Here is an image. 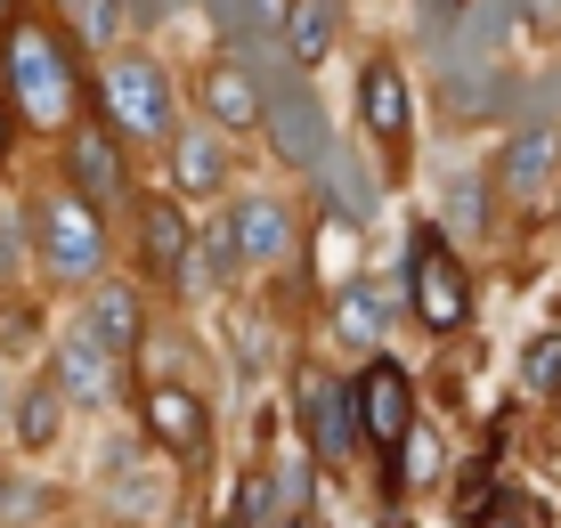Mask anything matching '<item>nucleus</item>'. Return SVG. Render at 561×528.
<instances>
[{
    "label": "nucleus",
    "instance_id": "393cba45",
    "mask_svg": "<svg viewBox=\"0 0 561 528\" xmlns=\"http://www.w3.org/2000/svg\"><path fill=\"white\" fill-rule=\"evenodd\" d=\"M529 366H537V382H553V375H561V342H537Z\"/></svg>",
    "mask_w": 561,
    "mask_h": 528
},
{
    "label": "nucleus",
    "instance_id": "39448f33",
    "mask_svg": "<svg viewBox=\"0 0 561 528\" xmlns=\"http://www.w3.org/2000/svg\"><path fill=\"white\" fill-rule=\"evenodd\" d=\"M57 180L82 195L90 211H130V204H139V195H130V147L114 139L90 106H82V123L57 139Z\"/></svg>",
    "mask_w": 561,
    "mask_h": 528
},
{
    "label": "nucleus",
    "instance_id": "f3484780",
    "mask_svg": "<svg viewBox=\"0 0 561 528\" xmlns=\"http://www.w3.org/2000/svg\"><path fill=\"white\" fill-rule=\"evenodd\" d=\"M147 439L163 447V456H196L204 447V399L187 382H154L147 390Z\"/></svg>",
    "mask_w": 561,
    "mask_h": 528
},
{
    "label": "nucleus",
    "instance_id": "2eb2a0df",
    "mask_svg": "<svg viewBox=\"0 0 561 528\" xmlns=\"http://www.w3.org/2000/svg\"><path fill=\"white\" fill-rule=\"evenodd\" d=\"M220 220H228V244H237L244 268H268V261L294 252V211H285L277 195H244V204H228Z\"/></svg>",
    "mask_w": 561,
    "mask_h": 528
},
{
    "label": "nucleus",
    "instance_id": "6e6552de",
    "mask_svg": "<svg viewBox=\"0 0 561 528\" xmlns=\"http://www.w3.org/2000/svg\"><path fill=\"white\" fill-rule=\"evenodd\" d=\"M130 220H139V268L154 285H163V292L196 285V220H187L180 195H139Z\"/></svg>",
    "mask_w": 561,
    "mask_h": 528
},
{
    "label": "nucleus",
    "instance_id": "f03ea898",
    "mask_svg": "<svg viewBox=\"0 0 561 528\" xmlns=\"http://www.w3.org/2000/svg\"><path fill=\"white\" fill-rule=\"evenodd\" d=\"M90 114L114 130L123 147H171V130H180V82H171V66L154 49H106L99 82H90Z\"/></svg>",
    "mask_w": 561,
    "mask_h": 528
},
{
    "label": "nucleus",
    "instance_id": "b1692460",
    "mask_svg": "<svg viewBox=\"0 0 561 528\" xmlns=\"http://www.w3.org/2000/svg\"><path fill=\"white\" fill-rule=\"evenodd\" d=\"M16 130H25V123H16V106H9V90H0V171H9V163H16Z\"/></svg>",
    "mask_w": 561,
    "mask_h": 528
},
{
    "label": "nucleus",
    "instance_id": "aec40b11",
    "mask_svg": "<svg viewBox=\"0 0 561 528\" xmlns=\"http://www.w3.org/2000/svg\"><path fill=\"white\" fill-rule=\"evenodd\" d=\"M489 195H496L489 171H463L448 187V237H489Z\"/></svg>",
    "mask_w": 561,
    "mask_h": 528
},
{
    "label": "nucleus",
    "instance_id": "f257e3e1",
    "mask_svg": "<svg viewBox=\"0 0 561 528\" xmlns=\"http://www.w3.org/2000/svg\"><path fill=\"white\" fill-rule=\"evenodd\" d=\"M0 90H9V106H16V123H25V130L66 139V130L82 123V106H90L73 33L57 25V16H33L25 9L9 33H0Z\"/></svg>",
    "mask_w": 561,
    "mask_h": 528
},
{
    "label": "nucleus",
    "instance_id": "0eeeda50",
    "mask_svg": "<svg viewBox=\"0 0 561 528\" xmlns=\"http://www.w3.org/2000/svg\"><path fill=\"white\" fill-rule=\"evenodd\" d=\"M496 195L505 204H520V211H537L553 195V180H561V130H553V114H520V123L505 130V154H496Z\"/></svg>",
    "mask_w": 561,
    "mask_h": 528
},
{
    "label": "nucleus",
    "instance_id": "9b49d317",
    "mask_svg": "<svg viewBox=\"0 0 561 528\" xmlns=\"http://www.w3.org/2000/svg\"><path fill=\"white\" fill-rule=\"evenodd\" d=\"M163 171H171L163 195H180V204H204V195L228 187V139H220L211 123H180V130H171V147H163Z\"/></svg>",
    "mask_w": 561,
    "mask_h": 528
},
{
    "label": "nucleus",
    "instance_id": "dca6fc26",
    "mask_svg": "<svg viewBox=\"0 0 561 528\" xmlns=\"http://www.w3.org/2000/svg\"><path fill=\"white\" fill-rule=\"evenodd\" d=\"M301 432L318 439L325 463H342V456L358 447V406H351V390L325 382V375H301Z\"/></svg>",
    "mask_w": 561,
    "mask_h": 528
},
{
    "label": "nucleus",
    "instance_id": "6ab92c4d",
    "mask_svg": "<svg viewBox=\"0 0 561 528\" xmlns=\"http://www.w3.org/2000/svg\"><path fill=\"white\" fill-rule=\"evenodd\" d=\"M57 432H66V390H57L49 375H33L25 390H16V447H25V456H42Z\"/></svg>",
    "mask_w": 561,
    "mask_h": 528
},
{
    "label": "nucleus",
    "instance_id": "5701e85b",
    "mask_svg": "<svg viewBox=\"0 0 561 528\" xmlns=\"http://www.w3.org/2000/svg\"><path fill=\"white\" fill-rule=\"evenodd\" d=\"M33 513H42V496H33V487H9V480H0V520H33Z\"/></svg>",
    "mask_w": 561,
    "mask_h": 528
},
{
    "label": "nucleus",
    "instance_id": "a211bd4d",
    "mask_svg": "<svg viewBox=\"0 0 561 528\" xmlns=\"http://www.w3.org/2000/svg\"><path fill=\"white\" fill-rule=\"evenodd\" d=\"M334 334L358 342V349H375L382 334H391V292H382L375 277H342V292H334Z\"/></svg>",
    "mask_w": 561,
    "mask_h": 528
},
{
    "label": "nucleus",
    "instance_id": "4be33fe9",
    "mask_svg": "<svg viewBox=\"0 0 561 528\" xmlns=\"http://www.w3.org/2000/svg\"><path fill=\"white\" fill-rule=\"evenodd\" d=\"M513 9H520L529 33H561V0H513Z\"/></svg>",
    "mask_w": 561,
    "mask_h": 528
},
{
    "label": "nucleus",
    "instance_id": "4468645a",
    "mask_svg": "<svg viewBox=\"0 0 561 528\" xmlns=\"http://www.w3.org/2000/svg\"><path fill=\"white\" fill-rule=\"evenodd\" d=\"M342 42V0H285L277 9V57L294 73H318Z\"/></svg>",
    "mask_w": 561,
    "mask_h": 528
},
{
    "label": "nucleus",
    "instance_id": "c756f323",
    "mask_svg": "<svg viewBox=\"0 0 561 528\" xmlns=\"http://www.w3.org/2000/svg\"><path fill=\"white\" fill-rule=\"evenodd\" d=\"M553 390H561V375H553Z\"/></svg>",
    "mask_w": 561,
    "mask_h": 528
},
{
    "label": "nucleus",
    "instance_id": "bb28decb",
    "mask_svg": "<svg viewBox=\"0 0 561 528\" xmlns=\"http://www.w3.org/2000/svg\"><path fill=\"white\" fill-rule=\"evenodd\" d=\"M553 204H561V180H553Z\"/></svg>",
    "mask_w": 561,
    "mask_h": 528
},
{
    "label": "nucleus",
    "instance_id": "a878e982",
    "mask_svg": "<svg viewBox=\"0 0 561 528\" xmlns=\"http://www.w3.org/2000/svg\"><path fill=\"white\" fill-rule=\"evenodd\" d=\"M16 16H25V0H0V33H9V25H16Z\"/></svg>",
    "mask_w": 561,
    "mask_h": 528
},
{
    "label": "nucleus",
    "instance_id": "ddd939ff",
    "mask_svg": "<svg viewBox=\"0 0 561 528\" xmlns=\"http://www.w3.org/2000/svg\"><path fill=\"white\" fill-rule=\"evenodd\" d=\"M114 375H123V366H114L106 349L82 334V325H66V334H57V349H49V382L66 390V406H114Z\"/></svg>",
    "mask_w": 561,
    "mask_h": 528
},
{
    "label": "nucleus",
    "instance_id": "1a4fd4ad",
    "mask_svg": "<svg viewBox=\"0 0 561 528\" xmlns=\"http://www.w3.org/2000/svg\"><path fill=\"white\" fill-rule=\"evenodd\" d=\"M261 97H268V82L253 73V57H237V49L196 73V106L220 139H261Z\"/></svg>",
    "mask_w": 561,
    "mask_h": 528
},
{
    "label": "nucleus",
    "instance_id": "f8f14e48",
    "mask_svg": "<svg viewBox=\"0 0 561 528\" xmlns=\"http://www.w3.org/2000/svg\"><path fill=\"white\" fill-rule=\"evenodd\" d=\"M82 334L99 342L114 366H130V358H139V342H147V309H139V292L99 277V285L82 292Z\"/></svg>",
    "mask_w": 561,
    "mask_h": 528
},
{
    "label": "nucleus",
    "instance_id": "cd10ccee",
    "mask_svg": "<svg viewBox=\"0 0 561 528\" xmlns=\"http://www.w3.org/2000/svg\"><path fill=\"white\" fill-rule=\"evenodd\" d=\"M553 90H561V66H553Z\"/></svg>",
    "mask_w": 561,
    "mask_h": 528
},
{
    "label": "nucleus",
    "instance_id": "412c9836",
    "mask_svg": "<svg viewBox=\"0 0 561 528\" xmlns=\"http://www.w3.org/2000/svg\"><path fill=\"white\" fill-rule=\"evenodd\" d=\"M25 261H33V244H25V211H9V204H0V285H16V277H25Z\"/></svg>",
    "mask_w": 561,
    "mask_h": 528
},
{
    "label": "nucleus",
    "instance_id": "9d476101",
    "mask_svg": "<svg viewBox=\"0 0 561 528\" xmlns=\"http://www.w3.org/2000/svg\"><path fill=\"white\" fill-rule=\"evenodd\" d=\"M351 406H358V439H375L382 456L391 447H408V432H415V390H408V366L399 358H366V375L351 382Z\"/></svg>",
    "mask_w": 561,
    "mask_h": 528
},
{
    "label": "nucleus",
    "instance_id": "423d86ee",
    "mask_svg": "<svg viewBox=\"0 0 561 528\" xmlns=\"http://www.w3.org/2000/svg\"><path fill=\"white\" fill-rule=\"evenodd\" d=\"M358 130L375 139L391 163H408V139H415V90H408V66L399 49H366L358 66Z\"/></svg>",
    "mask_w": 561,
    "mask_h": 528
},
{
    "label": "nucleus",
    "instance_id": "c85d7f7f",
    "mask_svg": "<svg viewBox=\"0 0 561 528\" xmlns=\"http://www.w3.org/2000/svg\"><path fill=\"white\" fill-rule=\"evenodd\" d=\"M237 528H253V520H237Z\"/></svg>",
    "mask_w": 561,
    "mask_h": 528
},
{
    "label": "nucleus",
    "instance_id": "7ed1b4c3",
    "mask_svg": "<svg viewBox=\"0 0 561 528\" xmlns=\"http://www.w3.org/2000/svg\"><path fill=\"white\" fill-rule=\"evenodd\" d=\"M25 244H33V268L66 292H90L106 277V211H90L66 180H49L25 204Z\"/></svg>",
    "mask_w": 561,
    "mask_h": 528
},
{
    "label": "nucleus",
    "instance_id": "20e7f679",
    "mask_svg": "<svg viewBox=\"0 0 561 528\" xmlns=\"http://www.w3.org/2000/svg\"><path fill=\"white\" fill-rule=\"evenodd\" d=\"M408 309L432 334H463L472 325V277H463L448 228H415L408 237Z\"/></svg>",
    "mask_w": 561,
    "mask_h": 528
}]
</instances>
